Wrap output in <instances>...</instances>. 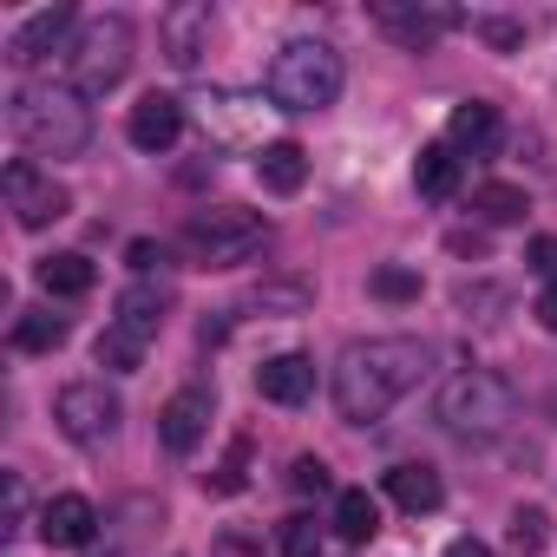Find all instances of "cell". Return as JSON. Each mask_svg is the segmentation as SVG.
I'll list each match as a JSON object with an SVG mask.
<instances>
[{
	"label": "cell",
	"instance_id": "obj_1",
	"mask_svg": "<svg viewBox=\"0 0 557 557\" xmlns=\"http://www.w3.org/2000/svg\"><path fill=\"white\" fill-rule=\"evenodd\" d=\"M433 368V348L413 335H374V342H348L335 361V413L348 426L381 420L394 400H407Z\"/></svg>",
	"mask_w": 557,
	"mask_h": 557
},
{
	"label": "cell",
	"instance_id": "obj_2",
	"mask_svg": "<svg viewBox=\"0 0 557 557\" xmlns=\"http://www.w3.org/2000/svg\"><path fill=\"white\" fill-rule=\"evenodd\" d=\"M8 125L34 158H79L92 145V106L73 86H21Z\"/></svg>",
	"mask_w": 557,
	"mask_h": 557
},
{
	"label": "cell",
	"instance_id": "obj_3",
	"mask_svg": "<svg viewBox=\"0 0 557 557\" xmlns=\"http://www.w3.org/2000/svg\"><path fill=\"white\" fill-rule=\"evenodd\" d=\"M342 79H348V66L329 40H289L269 60V106L275 112H322L342 99Z\"/></svg>",
	"mask_w": 557,
	"mask_h": 557
},
{
	"label": "cell",
	"instance_id": "obj_4",
	"mask_svg": "<svg viewBox=\"0 0 557 557\" xmlns=\"http://www.w3.org/2000/svg\"><path fill=\"white\" fill-rule=\"evenodd\" d=\"M433 420H440L446 433H459V440H492V433H505V426L518 420V387H511L505 374L472 368V374H459V381L440 387Z\"/></svg>",
	"mask_w": 557,
	"mask_h": 557
},
{
	"label": "cell",
	"instance_id": "obj_5",
	"mask_svg": "<svg viewBox=\"0 0 557 557\" xmlns=\"http://www.w3.org/2000/svg\"><path fill=\"white\" fill-rule=\"evenodd\" d=\"M184 256L203 262V269H236L249 256L269 249V223L256 210H236V203H216V210H190L184 230H177Z\"/></svg>",
	"mask_w": 557,
	"mask_h": 557
},
{
	"label": "cell",
	"instance_id": "obj_6",
	"mask_svg": "<svg viewBox=\"0 0 557 557\" xmlns=\"http://www.w3.org/2000/svg\"><path fill=\"white\" fill-rule=\"evenodd\" d=\"M125 66H132V21H125V14L86 21V27L73 34V47H66V86H73L79 99L112 92V86L125 79Z\"/></svg>",
	"mask_w": 557,
	"mask_h": 557
},
{
	"label": "cell",
	"instance_id": "obj_7",
	"mask_svg": "<svg viewBox=\"0 0 557 557\" xmlns=\"http://www.w3.org/2000/svg\"><path fill=\"white\" fill-rule=\"evenodd\" d=\"M119 394L106 387V381H66L60 387V400H53V420H60V433L73 440V446H99V440H112L119 433Z\"/></svg>",
	"mask_w": 557,
	"mask_h": 557
},
{
	"label": "cell",
	"instance_id": "obj_8",
	"mask_svg": "<svg viewBox=\"0 0 557 557\" xmlns=\"http://www.w3.org/2000/svg\"><path fill=\"white\" fill-rule=\"evenodd\" d=\"M8 203H14V223H21V230H47V223H60V216L73 210L66 184L40 177L27 158H14V164H8Z\"/></svg>",
	"mask_w": 557,
	"mask_h": 557
},
{
	"label": "cell",
	"instance_id": "obj_9",
	"mask_svg": "<svg viewBox=\"0 0 557 557\" xmlns=\"http://www.w3.org/2000/svg\"><path fill=\"white\" fill-rule=\"evenodd\" d=\"M158 440H164V453L190 459V453L210 440V387H184V394H171L164 413H158Z\"/></svg>",
	"mask_w": 557,
	"mask_h": 557
},
{
	"label": "cell",
	"instance_id": "obj_10",
	"mask_svg": "<svg viewBox=\"0 0 557 557\" xmlns=\"http://www.w3.org/2000/svg\"><path fill=\"white\" fill-rule=\"evenodd\" d=\"M374 21H381V34L387 40H400V47H433V40H446L453 27H459V14L453 8H413V0H381L374 8Z\"/></svg>",
	"mask_w": 557,
	"mask_h": 557
},
{
	"label": "cell",
	"instance_id": "obj_11",
	"mask_svg": "<svg viewBox=\"0 0 557 557\" xmlns=\"http://www.w3.org/2000/svg\"><path fill=\"white\" fill-rule=\"evenodd\" d=\"M158 47H164V60H171L177 73H190V66L203 60V47H210V8H203V0H177V8H164Z\"/></svg>",
	"mask_w": 557,
	"mask_h": 557
},
{
	"label": "cell",
	"instance_id": "obj_12",
	"mask_svg": "<svg viewBox=\"0 0 557 557\" xmlns=\"http://www.w3.org/2000/svg\"><path fill=\"white\" fill-rule=\"evenodd\" d=\"M125 138H132L138 151H171V145L184 138V99L145 92V99L132 106V119H125Z\"/></svg>",
	"mask_w": 557,
	"mask_h": 557
},
{
	"label": "cell",
	"instance_id": "obj_13",
	"mask_svg": "<svg viewBox=\"0 0 557 557\" xmlns=\"http://www.w3.org/2000/svg\"><path fill=\"white\" fill-rule=\"evenodd\" d=\"M66 34H73V8H40V14L8 40V60H14V66H40L47 53H66V47H73Z\"/></svg>",
	"mask_w": 557,
	"mask_h": 557
},
{
	"label": "cell",
	"instance_id": "obj_14",
	"mask_svg": "<svg viewBox=\"0 0 557 557\" xmlns=\"http://www.w3.org/2000/svg\"><path fill=\"white\" fill-rule=\"evenodd\" d=\"M92 531H99V511H92V498H79V492H60V498H47V505H40V537H47V544H60V550H79V544H92Z\"/></svg>",
	"mask_w": 557,
	"mask_h": 557
},
{
	"label": "cell",
	"instance_id": "obj_15",
	"mask_svg": "<svg viewBox=\"0 0 557 557\" xmlns=\"http://www.w3.org/2000/svg\"><path fill=\"white\" fill-rule=\"evenodd\" d=\"M256 394L275 400V407H302L315 394V361L309 355H269L256 368Z\"/></svg>",
	"mask_w": 557,
	"mask_h": 557
},
{
	"label": "cell",
	"instance_id": "obj_16",
	"mask_svg": "<svg viewBox=\"0 0 557 557\" xmlns=\"http://www.w3.org/2000/svg\"><path fill=\"white\" fill-rule=\"evenodd\" d=\"M164 315H171V289H164V283H132V289H119V302H112V322L132 329V335H145V342L164 329Z\"/></svg>",
	"mask_w": 557,
	"mask_h": 557
},
{
	"label": "cell",
	"instance_id": "obj_17",
	"mask_svg": "<svg viewBox=\"0 0 557 557\" xmlns=\"http://www.w3.org/2000/svg\"><path fill=\"white\" fill-rule=\"evenodd\" d=\"M256 177H262V190H275V197H296V190L309 184V151H302L296 138H275V145H262Z\"/></svg>",
	"mask_w": 557,
	"mask_h": 557
},
{
	"label": "cell",
	"instance_id": "obj_18",
	"mask_svg": "<svg viewBox=\"0 0 557 557\" xmlns=\"http://www.w3.org/2000/svg\"><path fill=\"white\" fill-rule=\"evenodd\" d=\"M498 106H485V99H466L459 112H453V125H446V138H453V151H472V158H492L498 151Z\"/></svg>",
	"mask_w": 557,
	"mask_h": 557
},
{
	"label": "cell",
	"instance_id": "obj_19",
	"mask_svg": "<svg viewBox=\"0 0 557 557\" xmlns=\"http://www.w3.org/2000/svg\"><path fill=\"white\" fill-rule=\"evenodd\" d=\"M256 106H262V99H243V92H210V99H197V119H203V138H216V145H236V138L249 132V119H256Z\"/></svg>",
	"mask_w": 557,
	"mask_h": 557
},
{
	"label": "cell",
	"instance_id": "obj_20",
	"mask_svg": "<svg viewBox=\"0 0 557 557\" xmlns=\"http://www.w3.org/2000/svg\"><path fill=\"white\" fill-rule=\"evenodd\" d=\"M387 498H394L400 511H413V518H420V511H440L446 485H440V472H433V466H413V459H407V466H394V472H387Z\"/></svg>",
	"mask_w": 557,
	"mask_h": 557
},
{
	"label": "cell",
	"instance_id": "obj_21",
	"mask_svg": "<svg viewBox=\"0 0 557 557\" xmlns=\"http://www.w3.org/2000/svg\"><path fill=\"white\" fill-rule=\"evenodd\" d=\"M413 184H420V197L446 203V197L459 190V151H453V145H426V151L413 158Z\"/></svg>",
	"mask_w": 557,
	"mask_h": 557
},
{
	"label": "cell",
	"instance_id": "obj_22",
	"mask_svg": "<svg viewBox=\"0 0 557 557\" xmlns=\"http://www.w3.org/2000/svg\"><path fill=\"white\" fill-rule=\"evenodd\" d=\"M92 283H99V269H92L86 256H73V249L40 262V289H47V296H66V302H73V296H92Z\"/></svg>",
	"mask_w": 557,
	"mask_h": 557
},
{
	"label": "cell",
	"instance_id": "obj_23",
	"mask_svg": "<svg viewBox=\"0 0 557 557\" xmlns=\"http://www.w3.org/2000/svg\"><path fill=\"white\" fill-rule=\"evenodd\" d=\"M60 342H66V315H53V309H27L14 322V348L21 355H53Z\"/></svg>",
	"mask_w": 557,
	"mask_h": 557
},
{
	"label": "cell",
	"instance_id": "obj_24",
	"mask_svg": "<svg viewBox=\"0 0 557 557\" xmlns=\"http://www.w3.org/2000/svg\"><path fill=\"white\" fill-rule=\"evenodd\" d=\"M335 531H342L348 544H374V531H381V505H374L368 492H342V498H335Z\"/></svg>",
	"mask_w": 557,
	"mask_h": 557
},
{
	"label": "cell",
	"instance_id": "obj_25",
	"mask_svg": "<svg viewBox=\"0 0 557 557\" xmlns=\"http://www.w3.org/2000/svg\"><path fill=\"white\" fill-rule=\"evenodd\" d=\"M99 368H112V374H138L145 368V335H132V329H119V322H106V335H99Z\"/></svg>",
	"mask_w": 557,
	"mask_h": 557
},
{
	"label": "cell",
	"instance_id": "obj_26",
	"mask_svg": "<svg viewBox=\"0 0 557 557\" xmlns=\"http://www.w3.org/2000/svg\"><path fill=\"white\" fill-rule=\"evenodd\" d=\"M472 210H479L485 223H518V216L531 210V197H524L518 184H479V190H472Z\"/></svg>",
	"mask_w": 557,
	"mask_h": 557
},
{
	"label": "cell",
	"instance_id": "obj_27",
	"mask_svg": "<svg viewBox=\"0 0 557 557\" xmlns=\"http://www.w3.org/2000/svg\"><path fill=\"white\" fill-rule=\"evenodd\" d=\"M309 283H262L256 296H249V309H262V315H302L309 309Z\"/></svg>",
	"mask_w": 557,
	"mask_h": 557
},
{
	"label": "cell",
	"instance_id": "obj_28",
	"mask_svg": "<svg viewBox=\"0 0 557 557\" xmlns=\"http://www.w3.org/2000/svg\"><path fill=\"white\" fill-rule=\"evenodd\" d=\"M368 289H374L381 302H420V269H400V262H381V269L368 275Z\"/></svg>",
	"mask_w": 557,
	"mask_h": 557
},
{
	"label": "cell",
	"instance_id": "obj_29",
	"mask_svg": "<svg viewBox=\"0 0 557 557\" xmlns=\"http://www.w3.org/2000/svg\"><path fill=\"white\" fill-rule=\"evenodd\" d=\"M505 537H511V550H518V557H537V550H544V537H550V518H544L537 505H518Z\"/></svg>",
	"mask_w": 557,
	"mask_h": 557
},
{
	"label": "cell",
	"instance_id": "obj_30",
	"mask_svg": "<svg viewBox=\"0 0 557 557\" xmlns=\"http://www.w3.org/2000/svg\"><path fill=\"white\" fill-rule=\"evenodd\" d=\"M283 557H322V524L315 518H283Z\"/></svg>",
	"mask_w": 557,
	"mask_h": 557
},
{
	"label": "cell",
	"instance_id": "obj_31",
	"mask_svg": "<svg viewBox=\"0 0 557 557\" xmlns=\"http://www.w3.org/2000/svg\"><path fill=\"white\" fill-rule=\"evenodd\" d=\"M243 453H249V446L236 440V446H230V459L210 472V492H243Z\"/></svg>",
	"mask_w": 557,
	"mask_h": 557
},
{
	"label": "cell",
	"instance_id": "obj_32",
	"mask_svg": "<svg viewBox=\"0 0 557 557\" xmlns=\"http://www.w3.org/2000/svg\"><path fill=\"white\" fill-rule=\"evenodd\" d=\"M472 27H479V34H485V40H492L498 53H511V47H524V27H518V21H472Z\"/></svg>",
	"mask_w": 557,
	"mask_h": 557
},
{
	"label": "cell",
	"instance_id": "obj_33",
	"mask_svg": "<svg viewBox=\"0 0 557 557\" xmlns=\"http://www.w3.org/2000/svg\"><path fill=\"white\" fill-rule=\"evenodd\" d=\"M289 485H296V492H322V485H329V466H322V459H296V466H289Z\"/></svg>",
	"mask_w": 557,
	"mask_h": 557
},
{
	"label": "cell",
	"instance_id": "obj_34",
	"mask_svg": "<svg viewBox=\"0 0 557 557\" xmlns=\"http://www.w3.org/2000/svg\"><path fill=\"white\" fill-rule=\"evenodd\" d=\"M531 269L544 275V283H557V236H537L531 243Z\"/></svg>",
	"mask_w": 557,
	"mask_h": 557
},
{
	"label": "cell",
	"instance_id": "obj_35",
	"mask_svg": "<svg viewBox=\"0 0 557 557\" xmlns=\"http://www.w3.org/2000/svg\"><path fill=\"white\" fill-rule=\"evenodd\" d=\"M531 315H537V329H550V335H557V283L537 296V309H531Z\"/></svg>",
	"mask_w": 557,
	"mask_h": 557
},
{
	"label": "cell",
	"instance_id": "obj_36",
	"mask_svg": "<svg viewBox=\"0 0 557 557\" xmlns=\"http://www.w3.org/2000/svg\"><path fill=\"white\" fill-rule=\"evenodd\" d=\"M216 557H256V550H249L243 531H223V537H216Z\"/></svg>",
	"mask_w": 557,
	"mask_h": 557
},
{
	"label": "cell",
	"instance_id": "obj_37",
	"mask_svg": "<svg viewBox=\"0 0 557 557\" xmlns=\"http://www.w3.org/2000/svg\"><path fill=\"white\" fill-rule=\"evenodd\" d=\"M446 557H492V544H479V537H453Z\"/></svg>",
	"mask_w": 557,
	"mask_h": 557
},
{
	"label": "cell",
	"instance_id": "obj_38",
	"mask_svg": "<svg viewBox=\"0 0 557 557\" xmlns=\"http://www.w3.org/2000/svg\"><path fill=\"white\" fill-rule=\"evenodd\" d=\"M151 262H164L158 243H132V269H151Z\"/></svg>",
	"mask_w": 557,
	"mask_h": 557
}]
</instances>
